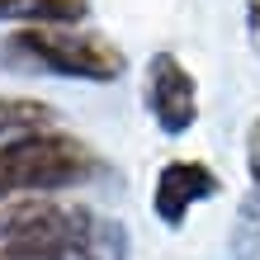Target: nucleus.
I'll return each mask as SVG.
<instances>
[{
	"instance_id": "obj_1",
	"label": "nucleus",
	"mask_w": 260,
	"mask_h": 260,
	"mask_svg": "<svg viewBox=\"0 0 260 260\" xmlns=\"http://www.w3.org/2000/svg\"><path fill=\"white\" fill-rule=\"evenodd\" d=\"M100 222L52 194L0 204V260H95Z\"/></svg>"
},
{
	"instance_id": "obj_4",
	"label": "nucleus",
	"mask_w": 260,
	"mask_h": 260,
	"mask_svg": "<svg viewBox=\"0 0 260 260\" xmlns=\"http://www.w3.org/2000/svg\"><path fill=\"white\" fill-rule=\"evenodd\" d=\"M142 100L166 137L189 133L199 118V85L175 52H151V62L142 71Z\"/></svg>"
},
{
	"instance_id": "obj_6",
	"label": "nucleus",
	"mask_w": 260,
	"mask_h": 260,
	"mask_svg": "<svg viewBox=\"0 0 260 260\" xmlns=\"http://www.w3.org/2000/svg\"><path fill=\"white\" fill-rule=\"evenodd\" d=\"M90 14L85 0H0V24H81Z\"/></svg>"
},
{
	"instance_id": "obj_7",
	"label": "nucleus",
	"mask_w": 260,
	"mask_h": 260,
	"mask_svg": "<svg viewBox=\"0 0 260 260\" xmlns=\"http://www.w3.org/2000/svg\"><path fill=\"white\" fill-rule=\"evenodd\" d=\"M43 128H57L52 104L24 100V95L0 100V137H24V133H43Z\"/></svg>"
},
{
	"instance_id": "obj_9",
	"label": "nucleus",
	"mask_w": 260,
	"mask_h": 260,
	"mask_svg": "<svg viewBox=\"0 0 260 260\" xmlns=\"http://www.w3.org/2000/svg\"><path fill=\"white\" fill-rule=\"evenodd\" d=\"M251 28H260V0H251Z\"/></svg>"
},
{
	"instance_id": "obj_2",
	"label": "nucleus",
	"mask_w": 260,
	"mask_h": 260,
	"mask_svg": "<svg viewBox=\"0 0 260 260\" xmlns=\"http://www.w3.org/2000/svg\"><path fill=\"white\" fill-rule=\"evenodd\" d=\"M100 151L67 128H43L0 142V204L5 199H34L76 189L90 175H100Z\"/></svg>"
},
{
	"instance_id": "obj_3",
	"label": "nucleus",
	"mask_w": 260,
	"mask_h": 260,
	"mask_svg": "<svg viewBox=\"0 0 260 260\" xmlns=\"http://www.w3.org/2000/svg\"><path fill=\"white\" fill-rule=\"evenodd\" d=\"M5 62H19L28 71H52L71 76V81H100L109 85L128 71V57L114 38H104L100 28L81 24H34V28H14L0 43Z\"/></svg>"
},
{
	"instance_id": "obj_5",
	"label": "nucleus",
	"mask_w": 260,
	"mask_h": 260,
	"mask_svg": "<svg viewBox=\"0 0 260 260\" xmlns=\"http://www.w3.org/2000/svg\"><path fill=\"white\" fill-rule=\"evenodd\" d=\"M222 189V180L213 166L204 161H166L156 171V189H151V208H156V218L166 227H180L189 218L194 204H204Z\"/></svg>"
},
{
	"instance_id": "obj_8",
	"label": "nucleus",
	"mask_w": 260,
	"mask_h": 260,
	"mask_svg": "<svg viewBox=\"0 0 260 260\" xmlns=\"http://www.w3.org/2000/svg\"><path fill=\"white\" fill-rule=\"evenodd\" d=\"M246 175H251V194H246V218H260V118L246 128Z\"/></svg>"
}]
</instances>
